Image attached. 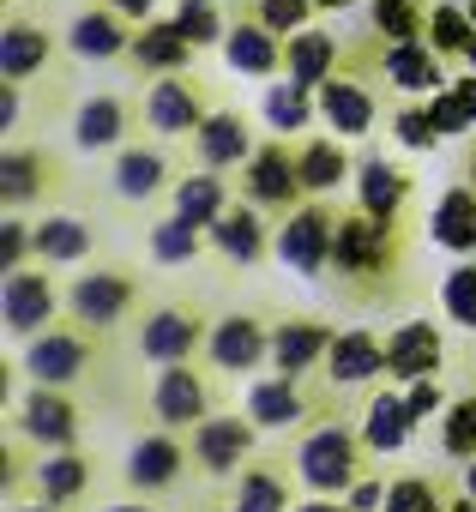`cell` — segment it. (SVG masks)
<instances>
[{
  "label": "cell",
  "mask_w": 476,
  "mask_h": 512,
  "mask_svg": "<svg viewBox=\"0 0 476 512\" xmlns=\"http://www.w3.org/2000/svg\"><path fill=\"white\" fill-rule=\"evenodd\" d=\"M404 278V229L398 217H374L362 205H350L338 217V241H332V290L356 308L392 302Z\"/></svg>",
  "instance_id": "obj_1"
},
{
  "label": "cell",
  "mask_w": 476,
  "mask_h": 512,
  "mask_svg": "<svg viewBox=\"0 0 476 512\" xmlns=\"http://www.w3.org/2000/svg\"><path fill=\"white\" fill-rule=\"evenodd\" d=\"M193 157H175L169 139H151L139 133L133 145H121L115 157H103V175H97V193L115 205V211H133V217H151L169 205L175 181L187 175Z\"/></svg>",
  "instance_id": "obj_2"
},
{
  "label": "cell",
  "mask_w": 476,
  "mask_h": 512,
  "mask_svg": "<svg viewBox=\"0 0 476 512\" xmlns=\"http://www.w3.org/2000/svg\"><path fill=\"white\" fill-rule=\"evenodd\" d=\"M145 308V278L127 260H91L67 272V320L85 326L91 338H121L133 314Z\"/></svg>",
  "instance_id": "obj_3"
},
{
  "label": "cell",
  "mask_w": 476,
  "mask_h": 512,
  "mask_svg": "<svg viewBox=\"0 0 476 512\" xmlns=\"http://www.w3.org/2000/svg\"><path fill=\"white\" fill-rule=\"evenodd\" d=\"M368 464H374V458H368L356 422H344V416H314V422L290 440V470H296L302 494H332V500H344L350 482H356Z\"/></svg>",
  "instance_id": "obj_4"
},
{
  "label": "cell",
  "mask_w": 476,
  "mask_h": 512,
  "mask_svg": "<svg viewBox=\"0 0 476 512\" xmlns=\"http://www.w3.org/2000/svg\"><path fill=\"white\" fill-rule=\"evenodd\" d=\"M205 332H211V314L193 302V296H151L133 326H127V362H193L205 350Z\"/></svg>",
  "instance_id": "obj_5"
},
{
  "label": "cell",
  "mask_w": 476,
  "mask_h": 512,
  "mask_svg": "<svg viewBox=\"0 0 476 512\" xmlns=\"http://www.w3.org/2000/svg\"><path fill=\"white\" fill-rule=\"evenodd\" d=\"M103 344L109 338H91L85 326H43L37 338H25L19 344V380H31V386H67V392H79V386H91V380H103L97 368H109V356H103Z\"/></svg>",
  "instance_id": "obj_6"
},
{
  "label": "cell",
  "mask_w": 476,
  "mask_h": 512,
  "mask_svg": "<svg viewBox=\"0 0 476 512\" xmlns=\"http://www.w3.org/2000/svg\"><path fill=\"white\" fill-rule=\"evenodd\" d=\"M67 151L73 157H115L121 145H133L145 133V115H139V91H79L67 103Z\"/></svg>",
  "instance_id": "obj_7"
},
{
  "label": "cell",
  "mask_w": 476,
  "mask_h": 512,
  "mask_svg": "<svg viewBox=\"0 0 476 512\" xmlns=\"http://www.w3.org/2000/svg\"><path fill=\"white\" fill-rule=\"evenodd\" d=\"M193 476H199V470H193L187 434L157 428V422H151L145 434H133V446H127V458H121V470H115V482H121L127 494H151V500H181Z\"/></svg>",
  "instance_id": "obj_8"
},
{
  "label": "cell",
  "mask_w": 476,
  "mask_h": 512,
  "mask_svg": "<svg viewBox=\"0 0 476 512\" xmlns=\"http://www.w3.org/2000/svg\"><path fill=\"white\" fill-rule=\"evenodd\" d=\"M217 85L199 79L193 67L187 73H157L139 85V115H145V133L151 139H169V145H187L199 133V121L217 109Z\"/></svg>",
  "instance_id": "obj_9"
},
{
  "label": "cell",
  "mask_w": 476,
  "mask_h": 512,
  "mask_svg": "<svg viewBox=\"0 0 476 512\" xmlns=\"http://www.w3.org/2000/svg\"><path fill=\"white\" fill-rule=\"evenodd\" d=\"M199 362L217 380H254L260 368H272V314H260V308H223V314H211Z\"/></svg>",
  "instance_id": "obj_10"
},
{
  "label": "cell",
  "mask_w": 476,
  "mask_h": 512,
  "mask_svg": "<svg viewBox=\"0 0 476 512\" xmlns=\"http://www.w3.org/2000/svg\"><path fill=\"white\" fill-rule=\"evenodd\" d=\"M332 404V392L320 386V374L314 380H302V374H254V380H242V410L260 422V434H302L314 416H332L326 410Z\"/></svg>",
  "instance_id": "obj_11"
},
{
  "label": "cell",
  "mask_w": 476,
  "mask_h": 512,
  "mask_svg": "<svg viewBox=\"0 0 476 512\" xmlns=\"http://www.w3.org/2000/svg\"><path fill=\"white\" fill-rule=\"evenodd\" d=\"M187 446H193V470H199V488L217 494L248 458H260V422L248 410H211L205 422L187 428Z\"/></svg>",
  "instance_id": "obj_12"
},
{
  "label": "cell",
  "mask_w": 476,
  "mask_h": 512,
  "mask_svg": "<svg viewBox=\"0 0 476 512\" xmlns=\"http://www.w3.org/2000/svg\"><path fill=\"white\" fill-rule=\"evenodd\" d=\"M338 205L332 199H302L290 217H278V241H272V260L308 284L332 278V241H338Z\"/></svg>",
  "instance_id": "obj_13"
},
{
  "label": "cell",
  "mask_w": 476,
  "mask_h": 512,
  "mask_svg": "<svg viewBox=\"0 0 476 512\" xmlns=\"http://www.w3.org/2000/svg\"><path fill=\"white\" fill-rule=\"evenodd\" d=\"M139 410H145L157 428L187 434L193 422H205V416L217 410V374H211V368H193V362H163V368L145 380Z\"/></svg>",
  "instance_id": "obj_14"
},
{
  "label": "cell",
  "mask_w": 476,
  "mask_h": 512,
  "mask_svg": "<svg viewBox=\"0 0 476 512\" xmlns=\"http://www.w3.org/2000/svg\"><path fill=\"white\" fill-rule=\"evenodd\" d=\"M55 320H67V284L55 278V266H43V260L13 266L7 284H0V326H7V338L25 344Z\"/></svg>",
  "instance_id": "obj_15"
},
{
  "label": "cell",
  "mask_w": 476,
  "mask_h": 512,
  "mask_svg": "<svg viewBox=\"0 0 476 512\" xmlns=\"http://www.w3.org/2000/svg\"><path fill=\"white\" fill-rule=\"evenodd\" d=\"M7 434H19L25 446L37 452H55V446H79L85 434V410L67 386H25L13 392L7 404Z\"/></svg>",
  "instance_id": "obj_16"
},
{
  "label": "cell",
  "mask_w": 476,
  "mask_h": 512,
  "mask_svg": "<svg viewBox=\"0 0 476 512\" xmlns=\"http://www.w3.org/2000/svg\"><path fill=\"white\" fill-rule=\"evenodd\" d=\"M272 241H278V217L254 199H229L223 217H211V260L229 272H254L272 260Z\"/></svg>",
  "instance_id": "obj_17"
},
{
  "label": "cell",
  "mask_w": 476,
  "mask_h": 512,
  "mask_svg": "<svg viewBox=\"0 0 476 512\" xmlns=\"http://www.w3.org/2000/svg\"><path fill=\"white\" fill-rule=\"evenodd\" d=\"M242 175V199H254V205H266L272 217H290L302 199H308V187H302V163H296V139H260V151L235 169Z\"/></svg>",
  "instance_id": "obj_18"
},
{
  "label": "cell",
  "mask_w": 476,
  "mask_h": 512,
  "mask_svg": "<svg viewBox=\"0 0 476 512\" xmlns=\"http://www.w3.org/2000/svg\"><path fill=\"white\" fill-rule=\"evenodd\" d=\"M296 470H290V452H260L248 458L242 470H235L223 488H217V506L223 512H290L296 506Z\"/></svg>",
  "instance_id": "obj_19"
},
{
  "label": "cell",
  "mask_w": 476,
  "mask_h": 512,
  "mask_svg": "<svg viewBox=\"0 0 476 512\" xmlns=\"http://www.w3.org/2000/svg\"><path fill=\"white\" fill-rule=\"evenodd\" d=\"M374 85H380V79L350 73V67H338L326 85H314V97H320V127L338 133V139H374V127H380V115H386V103H380Z\"/></svg>",
  "instance_id": "obj_20"
},
{
  "label": "cell",
  "mask_w": 476,
  "mask_h": 512,
  "mask_svg": "<svg viewBox=\"0 0 476 512\" xmlns=\"http://www.w3.org/2000/svg\"><path fill=\"white\" fill-rule=\"evenodd\" d=\"M386 374V338L368 332V326H344L326 350V368H320V386L332 398H350V392H374Z\"/></svg>",
  "instance_id": "obj_21"
},
{
  "label": "cell",
  "mask_w": 476,
  "mask_h": 512,
  "mask_svg": "<svg viewBox=\"0 0 476 512\" xmlns=\"http://www.w3.org/2000/svg\"><path fill=\"white\" fill-rule=\"evenodd\" d=\"M139 253H145V266H151V272H193L205 253H211V229L163 205V211H151V217H145Z\"/></svg>",
  "instance_id": "obj_22"
},
{
  "label": "cell",
  "mask_w": 476,
  "mask_h": 512,
  "mask_svg": "<svg viewBox=\"0 0 476 512\" xmlns=\"http://www.w3.org/2000/svg\"><path fill=\"white\" fill-rule=\"evenodd\" d=\"M61 49H67V43H61L43 19H31L25 7H13L7 25H0V79L31 85V79H43V73L61 61Z\"/></svg>",
  "instance_id": "obj_23"
},
{
  "label": "cell",
  "mask_w": 476,
  "mask_h": 512,
  "mask_svg": "<svg viewBox=\"0 0 476 512\" xmlns=\"http://www.w3.org/2000/svg\"><path fill=\"white\" fill-rule=\"evenodd\" d=\"M260 151V133H254V121L235 109V103H217L205 121H199V133L187 139V157L199 163V169H242L248 157Z\"/></svg>",
  "instance_id": "obj_24"
},
{
  "label": "cell",
  "mask_w": 476,
  "mask_h": 512,
  "mask_svg": "<svg viewBox=\"0 0 476 512\" xmlns=\"http://www.w3.org/2000/svg\"><path fill=\"white\" fill-rule=\"evenodd\" d=\"M31 241H37V260H43V266L79 272V266L97 260L103 229H97L85 211H43V217H31Z\"/></svg>",
  "instance_id": "obj_25"
},
{
  "label": "cell",
  "mask_w": 476,
  "mask_h": 512,
  "mask_svg": "<svg viewBox=\"0 0 476 512\" xmlns=\"http://www.w3.org/2000/svg\"><path fill=\"white\" fill-rule=\"evenodd\" d=\"M223 67L235 79H278L284 73V37L266 19H254V7H235L229 37H223Z\"/></svg>",
  "instance_id": "obj_26"
},
{
  "label": "cell",
  "mask_w": 476,
  "mask_h": 512,
  "mask_svg": "<svg viewBox=\"0 0 476 512\" xmlns=\"http://www.w3.org/2000/svg\"><path fill=\"white\" fill-rule=\"evenodd\" d=\"M91 476H97V458L85 446H55V452H37L31 458V476H25V494L49 500V506H79L91 494ZM19 500V494H13Z\"/></svg>",
  "instance_id": "obj_27"
},
{
  "label": "cell",
  "mask_w": 476,
  "mask_h": 512,
  "mask_svg": "<svg viewBox=\"0 0 476 512\" xmlns=\"http://www.w3.org/2000/svg\"><path fill=\"white\" fill-rule=\"evenodd\" d=\"M332 338H338V326H326L320 314H278V320H272V368L314 380V374L326 368Z\"/></svg>",
  "instance_id": "obj_28"
},
{
  "label": "cell",
  "mask_w": 476,
  "mask_h": 512,
  "mask_svg": "<svg viewBox=\"0 0 476 512\" xmlns=\"http://www.w3.org/2000/svg\"><path fill=\"white\" fill-rule=\"evenodd\" d=\"M133 31H139V25H127V19L109 7V0H91V7H79V13L67 19L61 43H67L73 61H127Z\"/></svg>",
  "instance_id": "obj_29"
},
{
  "label": "cell",
  "mask_w": 476,
  "mask_h": 512,
  "mask_svg": "<svg viewBox=\"0 0 476 512\" xmlns=\"http://www.w3.org/2000/svg\"><path fill=\"white\" fill-rule=\"evenodd\" d=\"M380 85H392L398 97H434L446 91V55L428 43V37H404V43H386L380 55Z\"/></svg>",
  "instance_id": "obj_30"
},
{
  "label": "cell",
  "mask_w": 476,
  "mask_h": 512,
  "mask_svg": "<svg viewBox=\"0 0 476 512\" xmlns=\"http://www.w3.org/2000/svg\"><path fill=\"white\" fill-rule=\"evenodd\" d=\"M55 175H61V163L37 139H7V151H0V199H7L13 211L31 205V199H49Z\"/></svg>",
  "instance_id": "obj_31"
},
{
  "label": "cell",
  "mask_w": 476,
  "mask_h": 512,
  "mask_svg": "<svg viewBox=\"0 0 476 512\" xmlns=\"http://www.w3.org/2000/svg\"><path fill=\"white\" fill-rule=\"evenodd\" d=\"M416 416H410V398L404 392H392V386H374L368 398H362V422H356V434H362V446H368V458H398L410 440H416Z\"/></svg>",
  "instance_id": "obj_32"
},
{
  "label": "cell",
  "mask_w": 476,
  "mask_h": 512,
  "mask_svg": "<svg viewBox=\"0 0 476 512\" xmlns=\"http://www.w3.org/2000/svg\"><path fill=\"white\" fill-rule=\"evenodd\" d=\"M193 55H199V43H193L175 19H151V25H139V31H133L127 67H133L139 79H157V73H187V67H193Z\"/></svg>",
  "instance_id": "obj_33"
},
{
  "label": "cell",
  "mask_w": 476,
  "mask_h": 512,
  "mask_svg": "<svg viewBox=\"0 0 476 512\" xmlns=\"http://www.w3.org/2000/svg\"><path fill=\"white\" fill-rule=\"evenodd\" d=\"M446 368V338L434 320H398L386 332V374L392 380H422Z\"/></svg>",
  "instance_id": "obj_34"
},
{
  "label": "cell",
  "mask_w": 476,
  "mask_h": 512,
  "mask_svg": "<svg viewBox=\"0 0 476 512\" xmlns=\"http://www.w3.org/2000/svg\"><path fill=\"white\" fill-rule=\"evenodd\" d=\"M260 121H266V133H278V139H302V133L320 121L314 85H302V79H290V73L266 79V91H260Z\"/></svg>",
  "instance_id": "obj_35"
},
{
  "label": "cell",
  "mask_w": 476,
  "mask_h": 512,
  "mask_svg": "<svg viewBox=\"0 0 476 512\" xmlns=\"http://www.w3.org/2000/svg\"><path fill=\"white\" fill-rule=\"evenodd\" d=\"M296 163H302L308 199H332L344 181H356V163H350V151H344L338 133H302L296 139Z\"/></svg>",
  "instance_id": "obj_36"
},
{
  "label": "cell",
  "mask_w": 476,
  "mask_h": 512,
  "mask_svg": "<svg viewBox=\"0 0 476 512\" xmlns=\"http://www.w3.org/2000/svg\"><path fill=\"white\" fill-rule=\"evenodd\" d=\"M428 241L446 247V253H458V260H470V253H476V181H458V187H446L434 199Z\"/></svg>",
  "instance_id": "obj_37"
},
{
  "label": "cell",
  "mask_w": 476,
  "mask_h": 512,
  "mask_svg": "<svg viewBox=\"0 0 476 512\" xmlns=\"http://www.w3.org/2000/svg\"><path fill=\"white\" fill-rule=\"evenodd\" d=\"M356 205L374 211V217H404V205H410V169L392 163V157H380V151H368L356 163Z\"/></svg>",
  "instance_id": "obj_38"
},
{
  "label": "cell",
  "mask_w": 476,
  "mask_h": 512,
  "mask_svg": "<svg viewBox=\"0 0 476 512\" xmlns=\"http://www.w3.org/2000/svg\"><path fill=\"white\" fill-rule=\"evenodd\" d=\"M338 67H344V43H338L332 31L302 25V31L284 37V73H290V79H302V85H326Z\"/></svg>",
  "instance_id": "obj_39"
},
{
  "label": "cell",
  "mask_w": 476,
  "mask_h": 512,
  "mask_svg": "<svg viewBox=\"0 0 476 512\" xmlns=\"http://www.w3.org/2000/svg\"><path fill=\"white\" fill-rule=\"evenodd\" d=\"M229 199H235V193H229V175H223V169H199V163H187V175H181L175 193H169V211H181V217H193V223L211 229V217H223Z\"/></svg>",
  "instance_id": "obj_40"
},
{
  "label": "cell",
  "mask_w": 476,
  "mask_h": 512,
  "mask_svg": "<svg viewBox=\"0 0 476 512\" xmlns=\"http://www.w3.org/2000/svg\"><path fill=\"white\" fill-rule=\"evenodd\" d=\"M434 458L440 464H470L476 458V392H464V398H452L440 416H434ZM428 458V464H434Z\"/></svg>",
  "instance_id": "obj_41"
},
{
  "label": "cell",
  "mask_w": 476,
  "mask_h": 512,
  "mask_svg": "<svg viewBox=\"0 0 476 512\" xmlns=\"http://www.w3.org/2000/svg\"><path fill=\"white\" fill-rule=\"evenodd\" d=\"M446 61H464L476 49V13L458 7V0H428V31H422Z\"/></svg>",
  "instance_id": "obj_42"
},
{
  "label": "cell",
  "mask_w": 476,
  "mask_h": 512,
  "mask_svg": "<svg viewBox=\"0 0 476 512\" xmlns=\"http://www.w3.org/2000/svg\"><path fill=\"white\" fill-rule=\"evenodd\" d=\"M446 482L434 476V464H416V470H398L392 488H386V506L380 512H446Z\"/></svg>",
  "instance_id": "obj_43"
},
{
  "label": "cell",
  "mask_w": 476,
  "mask_h": 512,
  "mask_svg": "<svg viewBox=\"0 0 476 512\" xmlns=\"http://www.w3.org/2000/svg\"><path fill=\"white\" fill-rule=\"evenodd\" d=\"M169 19H175L199 49H223V37H229V13H223V0H175Z\"/></svg>",
  "instance_id": "obj_44"
},
{
  "label": "cell",
  "mask_w": 476,
  "mask_h": 512,
  "mask_svg": "<svg viewBox=\"0 0 476 512\" xmlns=\"http://www.w3.org/2000/svg\"><path fill=\"white\" fill-rule=\"evenodd\" d=\"M440 314L476 338V260H458L446 278H440Z\"/></svg>",
  "instance_id": "obj_45"
},
{
  "label": "cell",
  "mask_w": 476,
  "mask_h": 512,
  "mask_svg": "<svg viewBox=\"0 0 476 512\" xmlns=\"http://www.w3.org/2000/svg\"><path fill=\"white\" fill-rule=\"evenodd\" d=\"M368 25H374L386 43L422 37V31H428V0H368Z\"/></svg>",
  "instance_id": "obj_46"
},
{
  "label": "cell",
  "mask_w": 476,
  "mask_h": 512,
  "mask_svg": "<svg viewBox=\"0 0 476 512\" xmlns=\"http://www.w3.org/2000/svg\"><path fill=\"white\" fill-rule=\"evenodd\" d=\"M392 133H398L404 151H434L440 145V127L428 115V97H398L392 103Z\"/></svg>",
  "instance_id": "obj_47"
},
{
  "label": "cell",
  "mask_w": 476,
  "mask_h": 512,
  "mask_svg": "<svg viewBox=\"0 0 476 512\" xmlns=\"http://www.w3.org/2000/svg\"><path fill=\"white\" fill-rule=\"evenodd\" d=\"M248 7H254V19H266L278 37H290V31H302L320 7H314V0H248Z\"/></svg>",
  "instance_id": "obj_48"
},
{
  "label": "cell",
  "mask_w": 476,
  "mask_h": 512,
  "mask_svg": "<svg viewBox=\"0 0 476 512\" xmlns=\"http://www.w3.org/2000/svg\"><path fill=\"white\" fill-rule=\"evenodd\" d=\"M37 260V241H31V217H7L0 223V272L31 266Z\"/></svg>",
  "instance_id": "obj_49"
},
{
  "label": "cell",
  "mask_w": 476,
  "mask_h": 512,
  "mask_svg": "<svg viewBox=\"0 0 476 512\" xmlns=\"http://www.w3.org/2000/svg\"><path fill=\"white\" fill-rule=\"evenodd\" d=\"M428 115H434V127H440V139H452V133H470L476 127V115H470V103L446 85V91H434L428 97Z\"/></svg>",
  "instance_id": "obj_50"
},
{
  "label": "cell",
  "mask_w": 476,
  "mask_h": 512,
  "mask_svg": "<svg viewBox=\"0 0 476 512\" xmlns=\"http://www.w3.org/2000/svg\"><path fill=\"white\" fill-rule=\"evenodd\" d=\"M404 398H410V416L416 422H428V416H440L452 398H446V380L440 374H422V380H404Z\"/></svg>",
  "instance_id": "obj_51"
},
{
  "label": "cell",
  "mask_w": 476,
  "mask_h": 512,
  "mask_svg": "<svg viewBox=\"0 0 476 512\" xmlns=\"http://www.w3.org/2000/svg\"><path fill=\"white\" fill-rule=\"evenodd\" d=\"M386 488H392V476H386V470H362V476L350 482V494H344V500H350V512H380V506H386Z\"/></svg>",
  "instance_id": "obj_52"
},
{
  "label": "cell",
  "mask_w": 476,
  "mask_h": 512,
  "mask_svg": "<svg viewBox=\"0 0 476 512\" xmlns=\"http://www.w3.org/2000/svg\"><path fill=\"white\" fill-rule=\"evenodd\" d=\"M97 512H169V500H151V494H115V500H103Z\"/></svg>",
  "instance_id": "obj_53"
},
{
  "label": "cell",
  "mask_w": 476,
  "mask_h": 512,
  "mask_svg": "<svg viewBox=\"0 0 476 512\" xmlns=\"http://www.w3.org/2000/svg\"><path fill=\"white\" fill-rule=\"evenodd\" d=\"M109 7L127 19V25H151L157 19V7H163V0H109Z\"/></svg>",
  "instance_id": "obj_54"
},
{
  "label": "cell",
  "mask_w": 476,
  "mask_h": 512,
  "mask_svg": "<svg viewBox=\"0 0 476 512\" xmlns=\"http://www.w3.org/2000/svg\"><path fill=\"white\" fill-rule=\"evenodd\" d=\"M290 512H350V500H332V494H308V500H296Z\"/></svg>",
  "instance_id": "obj_55"
},
{
  "label": "cell",
  "mask_w": 476,
  "mask_h": 512,
  "mask_svg": "<svg viewBox=\"0 0 476 512\" xmlns=\"http://www.w3.org/2000/svg\"><path fill=\"white\" fill-rule=\"evenodd\" d=\"M7 512H61V506H49V500H37V494H31V500H25V494H19V500H13V506H7Z\"/></svg>",
  "instance_id": "obj_56"
},
{
  "label": "cell",
  "mask_w": 476,
  "mask_h": 512,
  "mask_svg": "<svg viewBox=\"0 0 476 512\" xmlns=\"http://www.w3.org/2000/svg\"><path fill=\"white\" fill-rule=\"evenodd\" d=\"M458 488H464V494H476V458L464 464V482H458Z\"/></svg>",
  "instance_id": "obj_57"
},
{
  "label": "cell",
  "mask_w": 476,
  "mask_h": 512,
  "mask_svg": "<svg viewBox=\"0 0 476 512\" xmlns=\"http://www.w3.org/2000/svg\"><path fill=\"white\" fill-rule=\"evenodd\" d=\"M470 181H476V145H470Z\"/></svg>",
  "instance_id": "obj_58"
},
{
  "label": "cell",
  "mask_w": 476,
  "mask_h": 512,
  "mask_svg": "<svg viewBox=\"0 0 476 512\" xmlns=\"http://www.w3.org/2000/svg\"><path fill=\"white\" fill-rule=\"evenodd\" d=\"M187 512H211V506H187ZM217 512H223V506H217Z\"/></svg>",
  "instance_id": "obj_59"
},
{
  "label": "cell",
  "mask_w": 476,
  "mask_h": 512,
  "mask_svg": "<svg viewBox=\"0 0 476 512\" xmlns=\"http://www.w3.org/2000/svg\"><path fill=\"white\" fill-rule=\"evenodd\" d=\"M223 7H248V0H223Z\"/></svg>",
  "instance_id": "obj_60"
},
{
  "label": "cell",
  "mask_w": 476,
  "mask_h": 512,
  "mask_svg": "<svg viewBox=\"0 0 476 512\" xmlns=\"http://www.w3.org/2000/svg\"><path fill=\"white\" fill-rule=\"evenodd\" d=\"M470 13H476V0H470Z\"/></svg>",
  "instance_id": "obj_61"
}]
</instances>
